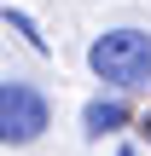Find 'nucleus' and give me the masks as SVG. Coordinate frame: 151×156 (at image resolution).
<instances>
[{"label":"nucleus","instance_id":"obj_5","mask_svg":"<svg viewBox=\"0 0 151 156\" xmlns=\"http://www.w3.org/2000/svg\"><path fill=\"white\" fill-rule=\"evenodd\" d=\"M116 156H140V151H134V145H122V151H116Z\"/></svg>","mask_w":151,"mask_h":156},{"label":"nucleus","instance_id":"obj_1","mask_svg":"<svg viewBox=\"0 0 151 156\" xmlns=\"http://www.w3.org/2000/svg\"><path fill=\"white\" fill-rule=\"evenodd\" d=\"M87 69L105 87H145L151 81V35L145 29H111L87 46Z\"/></svg>","mask_w":151,"mask_h":156},{"label":"nucleus","instance_id":"obj_4","mask_svg":"<svg viewBox=\"0 0 151 156\" xmlns=\"http://www.w3.org/2000/svg\"><path fill=\"white\" fill-rule=\"evenodd\" d=\"M6 29H17V35H23V41H29V46H35V52H41V46H47V35H41V29H35V17H29V12H12V6H6Z\"/></svg>","mask_w":151,"mask_h":156},{"label":"nucleus","instance_id":"obj_3","mask_svg":"<svg viewBox=\"0 0 151 156\" xmlns=\"http://www.w3.org/2000/svg\"><path fill=\"white\" fill-rule=\"evenodd\" d=\"M128 122V104L122 98H93L87 110H81V127H87V139H105V133H116Z\"/></svg>","mask_w":151,"mask_h":156},{"label":"nucleus","instance_id":"obj_6","mask_svg":"<svg viewBox=\"0 0 151 156\" xmlns=\"http://www.w3.org/2000/svg\"><path fill=\"white\" fill-rule=\"evenodd\" d=\"M145 139H151V116H145Z\"/></svg>","mask_w":151,"mask_h":156},{"label":"nucleus","instance_id":"obj_2","mask_svg":"<svg viewBox=\"0 0 151 156\" xmlns=\"http://www.w3.org/2000/svg\"><path fill=\"white\" fill-rule=\"evenodd\" d=\"M47 122H52V104H47L41 87H29V81H6V87H0V139H6V145L41 139Z\"/></svg>","mask_w":151,"mask_h":156}]
</instances>
